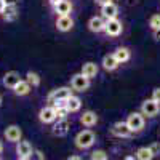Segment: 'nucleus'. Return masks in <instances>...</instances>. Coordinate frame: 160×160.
I'll use <instances>...</instances> for the list:
<instances>
[{
    "label": "nucleus",
    "instance_id": "obj_1",
    "mask_svg": "<svg viewBox=\"0 0 160 160\" xmlns=\"http://www.w3.org/2000/svg\"><path fill=\"white\" fill-rule=\"evenodd\" d=\"M96 142V133L91 128H85L82 131H78L75 138H74V144L78 151H88L90 148H93Z\"/></svg>",
    "mask_w": 160,
    "mask_h": 160
},
{
    "label": "nucleus",
    "instance_id": "obj_2",
    "mask_svg": "<svg viewBox=\"0 0 160 160\" xmlns=\"http://www.w3.org/2000/svg\"><path fill=\"white\" fill-rule=\"evenodd\" d=\"M72 88L71 87H59L56 90L50 91V95L47 96V102H50L53 108H58V106H66L68 98L72 95Z\"/></svg>",
    "mask_w": 160,
    "mask_h": 160
},
{
    "label": "nucleus",
    "instance_id": "obj_3",
    "mask_svg": "<svg viewBox=\"0 0 160 160\" xmlns=\"http://www.w3.org/2000/svg\"><path fill=\"white\" fill-rule=\"evenodd\" d=\"M125 122H127L128 128H130L133 133H139V131H142L144 127H146V117H144L141 112H130Z\"/></svg>",
    "mask_w": 160,
    "mask_h": 160
},
{
    "label": "nucleus",
    "instance_id": "obj_4",
    "mask_svg": "<svg viewBox=\"0 0 160 160\" xmlns=\"http://www.w3.org/2000/svg\"><path fill=\"white\" fill-rule=\"evenodd\" d=\"M91 87V78L85 77L82 72L78 74H74L71 77V88L77 93H83V91H88V88Z\"/></svg>",
    "mask_w": 160,
    "mask_h": 160
},
{
    "label": "nucleus",
    "instance_id": "obj_5",
    "mask_svg": "<svg viewBox=\"0 0 160 160\" xmlns=\"http://www.w3.org/2000/svg\"><path fill=\"white\" fill-rule=\"evenodd\" d=\"M139 112L146 117V118H154L160 114V104L155 102L152 98L149 99H144L141 102V108H139Z\"/></svg>",
    "mask_w": 160,
    "mask_h": 160
},
{
    "label": "nucleus",
    "instance_id": "obj_6",
    "mask_svg": "<svg viewBox=\"0 0 160 160\" xmlns=\"http://www.w3.org/2000/svg\"><path fill=\"white\" fill-rule=\"evenodd\" d=\"M15 152H16V158L18 160H29L34 157V148L29 141H18L16 142V148H15Z\"/></svg>",
    "mask_w": 160,
    "mask_h": 160
},
{
    "label": "nucleus",
    "instance_id": "obj_7",
    "mask_svg": "<svg viewBox=\"0 0 160 160\" xmlns=\"http://www.w3.org/2000/svg\"><path fill=\"white\" fill-rule=\"evenodd\" d=\"M69 130H71V123L68 118H56V122H53L51 135L56 138H64V136H68Z\"/></svg>",
    "mask_w": 160,
    "mask_h": 160
},
{
    "label": "nucleus",
    "instance_id": "obj_8",
    "mask_svg": "<svg viewBox=\"0 0 160 160\" xmlns=\"http://www.w3.org/2000/svg\"><path fill=\"white\" fill-rule=\"evenodd\" d=\"M3 138L10 144H16L18 141L22 139V130H21V127L19 125H15V123L8 125L5 128V131H3Z\"/></svg>",
    "mask_w": 160,
    "mask_h": 160
},
{
    "label": "nucleus",
    "instance_id": "obj_9",
    "mask_svg": "<svg viewBox=\"0 0 160 160\" xmlns=\"http://www.w3.org/2000/svg\"><path fill=\"white\" fill-rule=\"evenodd\" d=\"M123 32V24L118 18H114V19H106V29H104V34L108 37H118L120 34Z\"/></svg>",
    "mask_w": 160,
    "mask_h": 160
},
{
    "label": "nucleus",
    "instance_id": "obj_10",
    "mask_svg": "<svg viewBox=\"0 0 160 160\" xmlns=\"http://www.w3.org/2000/svg\"><path fill=\"white\" fill-rule=\"evenodd\" d=\"M111 135L115 136V138H130L133 135V131L128 128L127 122L125 120H118V122H115L112 127H111Z\"/></svg>",
    "mask_w": 160,
    "mask_h": 160
},
{
    "label": "nucleus",
    "instance_id": "obj_11",
    "mask_svg": "<svg viewBox=\"0 0 160 160\" xmlns=\"http://www.w3.org/2000/svg\"><path fill=\"white\" fill-rule=\"evenodd\" d=\"M56 109L53 108V106H45V108H42L38 111V120H40V123H43V125H50L53 122H56Z\"/></svg>",
    "mask_w": 160,
    "mask_h": 160
},
{
    "label": "nucleus",
    "instance_id": "obj_12",
    "mask_svg": "<svg viewBox=\"0 0 160 160\" xmlns=\"http://www.w3.org/2000/svg\"><path fill=\"white\" fill-rule=\"evenodd\" d=\"M98 114L95 111H83L82 114H80L78 117V122L80 125H83L85 128H93V127H96L98 123Z\"/></svg>",
    "mask_w": 160,
    "mask_h": 160
},
{
    "label": "nucleus",
    "instance_id": "obj_13",
    "mask_svg": "<svg viewBox=\"0 0 160 160\" xmlns=\"http://www.w3.org/2000/svg\"><path fill=\"white\" fill-rule=\"evenodd\" d=\"M55 26H56V29H58L59 32L66 34V32L72 31V28H74V19H72V16H71V15L58 16V18H56V22H55Z\"/></svg>",
    "mask_w": 160,
    "mask_h": 160
},
{
    "label": "nucleus",
    "instance_id": "obj_14",
    "mask_svg": "<svg viewBox=\"0 0 160 160\" xmlns=\"http://www.w3.org/2000/svg\"><path fill=\"white\" fill-rule=\"evenodd\" d=\"M88 31L93 34H101L106 29V19L102 16H93L88 19Z\"/></svg>",
    "mask_w": 160,
    "mask_h": 160
},
{
    "label": "nucleus",
    "instance_id": "obj_15",
    "mask_svg": "<svg viewBox=\"0 0 160 160\" xmlns=\"http://www.w3.org/2000/svg\"><path fill=\"white\" fill-rule=\"evenodd\" d=\"M21 78H22V77H21V74H19L18 71H8V72H5V75H3V78H2V83H3L8 90H13Z\"/></svg>",
    "mask_w": 160,
    "mask_h": 160
},
{
    "label": "nucleus",
    "instance_id": "obj_16",
    "mask_svg": "<svg viewBox=\"0 0 160 160\" xmlns=\"http://www.w3.org/2000/svg\"><path fill=\"white\" fill-rule=\"evenodd\" d=\"M19 16V10H18V5L16 3H7V8L5 11L2 13V18L3 21L7 22H13V21H16Z\"/></svg>",
    "mask_w": 160,
    "mask_h": 160
},
{
    "label": "nucleus",
    "instance_id": "obj_17",
    "mask_svg": "<svg viewBox=\"0 0 160 160\" xmlns=\"http://www.w3.org/2000/svg\"><path fill=\"white\" fill-rule=\"evenodd\" d=\"M101 66H102V69H104V71L114 72V71H117V68L120 66V62L115 59L114 53H111V55H104V56H102V59H101Z\"/></svg>",
    "mask_w": 160,
    "mask_h": 160
},
{
    "label": "nucleus",
    "instance_id": "obj_18",
    "mask_svg": "<svg viewBox=\"0 0 160 160\" xmlns=\"http://www.w3.org/2000/svg\"><path fill=\"white\" fill-rule=\"evenodd\" d=\"M80 72H82L85 77H88V78L93 80V78L98 75V72H99V66H98L96 62H93V61H88V62H85V64L82 66Z\"/></svg>",
    "mask_w": 160,
    "mask_h": 160
},
{
    "label": "nucleus",
    "instance_id": "obj_19",
    "mask_svg": "<svg viewBox=\"0 0 160 160\" xmlns=\"http://www.w3.org/2000/svg\"><path fill=\"white\" fill-rule=\"evenodd\" d=\"M101 16L104 19H114V18H117L118 16V7L114 2L101 7Z\"/></svg>",
    "mask_w": 160,
    "mask_h": 160
},
{
    "label": "nucleus",
    "instance_id": "obj_20",
    "mask_svg": "<svg viewBox=\"0 0 160 160\" xmlns=\"http://www.w3.org/2000/svg\"><path fill=\"white\" fill-rule=\"evenodd\" d=\"M31 90H32L31 83L26 78H21L19 82L16 83V87L13 88V93H15L16 96H28L29 93H31Z\"/></svg>",
    "mask_w": 160,
    "mask_h": 160
},
{
    "label": "nucleus",
    "instance_id": "obj_21",
    "mask_svg": "<svg viewBox=\"0 0 160 160\" xmlns=\"http://www.w3.org/2000/svg\"><path fill=\"white\" fill-rule=\"evenodd\" d=\"M114 56H115V59L120 64H125V62H128L131 59V51L127 47H117L114 50Z\"/></svg>",
    "mask_w": 160,
    "mask_h": 160
},
{
    "label": "nucleus",
    "instance_id": "obj_22",
    "mask_svg": "<svg viewBox=\"0 0 160 160\" xmlns=\"http://www.w3.org/2000/svg\"><path fill=\"white\" fill-rule=\"evenodd\" d=\"M53 10H55V13L58 16H64V15H71L74 10V5L69 0H61L56 7H53Z\"/></svg>",
    "mask_w": 160,
    "mask_h": 160
},
{
    "label": "nucleus",
    "instance_id": "obj_23",
    "mask_svg": "<svg viewBox=\"0 0 160 160\" xmlns=\"http://www.w3.org/2000/svg\"><path fill=\"white\" fill-rule=\"evenodd\" d=\"M66 108H68V111L71 114H75V112H78L80 109H82V99H80L78 96H75V95H71L68 98V101H66Z\"/></svg>",
    "mask_w": 160,
    "mask_h": 160
},
{
    "label": "nucleus",
    "instance_id": "obj_24",
    "mask_svg": "<svg viewBox=\"0 0 160 160\" xmlns=\"http://www.w3.org/2000/svg\"><path fill=\"white\" fill-rule=\"evenodd\" d=\"M135 157H136L138 160H152V158H154V154H152L151 148H146V146H142V148H138V149H136Z\"/></svg>",
    "mask_w": 160,
    "mask_h": 160
},
{
    "label": "nucleus",
    "instance_id": "obj_25",
    "mask_svg": "<svg viewBox=\"0 0 160 160\" xmlns=\"http://www.w3.org/2000/svg\"><path fill=\"white\" fill-rule=\"evenodd\" d=\"M26 80L31 83L32 88H38L40 83H42V77H40L37 72H34V71H28V74H26Z\"/></svg>",
    "mask_w": 160,
    "mask_h": 160
},
{
    "label": "nucleus",
    "instance_id": "obj_26",
    "mask_svg": "<svg viewBox=\"0 0 160 160\" xmlns=\"http://www.w3.org/2000/svg\"><path fill=\"white\" fill-rule=\"evenodd\" d=\"M90 158L91 160H108L109 155H108V152L102 151V149H96V151H93L90 154Z\"/></svg>",
    "mask_w": 160,
    "mask_h": 160
},
{
    "label": "nucleus",
    "instance_id": "obj_27",
    "mask_svg": "<svg viewBox=\"0 0 160 160\" xmlns=\"http://www.w3.org/2000/svg\"><path fill=\"white\" fill-rule=\"evenodd\" d=\"M149 28H151V31L160 29V15H152L149 18Z\"/></svg>",
    "mask_w": 160,
    "mask_h": 160
},
{
    "label": "nucleus",
    "instance_id": "obj_28",
    "mask_svg": "<svg viewBox=\"0 0 160 160\" xmlns=\"http://www.w3.org/2000/svg\"><path fill=\"white\" fill-rule=\"evenodd\" d=\"M55 109H56V117L58 118H68L69 114H71L66 106H58V108H55Z\"/></svg>",
    "mask_w": 160,
    "mask_h": 160
},
{
    "label": "nucleus",
    "instance_id": "obj_29",
    "mask_svg": "<svg viewBox=\"0 0 160 160\" xmlns=\"http://www.w3.org/2000/svg\"><path fill=\"white\" fill-rule=\"evenodd\" d=\"M151 151H152V154H154V157H158L160 155V142H152L151 146Z\"/></svg>",
    "mask_w": 160,
    "mask_h": 160
},
{
    "label": "nucleus",
    "instance_id": "obj_30",
    "mask_svg": "<svg viewBox=\"0 0 160 160\" xmlns=\"http://www.w3.org/2000/svg\"><path fill=\"white\" fill-rule=\"evenodd\" d=\"M155 102H158L160 104V87H157V88H154L152 90V96H151Z\"/></svg>",
    "mask_w": 160,
    "mask_h": 160
},
{
    "label": "nucleus",
    "instance_id": "obj_31",
    "mask_svg": "<svg viewBox=\"0 0 160 160\" xmlns=\"http://www.w3.org/2000/svg\"><path fill=\"white\" fill-rule=\"evenodd\" d=\"M34 155H37L40 160H43V158H45V154L40 151V149H34Z\"/></svg>",
    "mask_w": 160,
    "mask_h": 160
},
{
    "label": "nucleus",
    "instance_id": "obj_32",
    "mask_svg": "<svg viewBox=\"0 0 160 160\" xmlns=\"http://www.w3.org/2000/svg\"><path fill=\"white\" fill-rule=\"evenodd\" d=\"M112 0H95V3L96 5H99V7H104V5H108V3H111Z\"/></svg>",
    "mask_w": 160,
    "mask_h": 160
},
{
    "label": "nucleus",
    "instance_id": "obj_33",
    "mask_svg": "<svg viewBox=\"0 0 160 160\" xmlns=\"http://www.w3.org/2000/svg\"><path fill=\"white\" fill-rule=\"evenodd\" d=\"M5 8H7V0H0V16L5 11Z\"/></svg>",
    "mask_w": 160,
    "mask_h": 160
},
{
    "label": "nucleus",
    "instance_id": "obj_34",
    "mask_svg": "<svg viewBox=\"0 0 160 160\" xmlns=\"http://www.w3.org/2000/svg\"><path fill=\"white\" fill-rule=\"evenodd\" d=\"M152 37H154V40L160 42V29H157V31H152Z\"/></svg>",
    "mask_w": 160,
    "mask_h": 160
},
{
    "label": "nucleus",
    "instance_id": "obj_35",
    "mask_svg": "<svg viewBox=\"0 0 160 160\" xmlns=\"http://www.w3.org/2000/svg\"><path fill=\"white\" fill-rule=\"evenodd\" d=\"M59 2H61V0H48V3L51 5V8H53V7H56Z\"/></svg>",
    "mask_w": 160,
    "mask_h": 160
},
{
    "label": "nucleus",
    "instance_id": "obj_36",
    "mask_svg": "<svg viewBox=\"0 0 160 160\" xmlns=\"http://www.w3.org/2000/svg\"><path fill=\"white\" fill-rule=\"evenodd\" d=\"M3 149H5V146H3V141H2V139H0V154H2V152H3Z\"/></svg>",
    "mask_w": 160,
    "mask_h": 160
},
{
    "label": "nucleus",
    "instance_id": "obj_37",
    "mask_svg": "<svg viewBox=\"0 0 160 160\" xmlns=\"http://www.w3.org/2000/svg\"><path fill=\"white\" fill-rule=\"evenodd\" d=\"M78 158H82V157H80V155H71L69 157V160H78Z\"/></svg>",
    "mask_w": 160,
    "mask_h": 160
},
{
    "label": "nucleus",
    "instance_id": "obj_38",
    "mask_svg": "<svg viewBox=\"0 0 160 160\" xmlns=\"http://www.w3.org/2000/svg\"><path fill=\"white\" fill-rule=\"evenodd\" d=\"M125 158H127V160H133V158H136V157H135V155H127Z\"/></svg>",
    "mask_w": 160,
    "mask_h": 160
},
{
    "label": "nucleus",
    "instance_id": "obj_39",
    "mask_svg": "<svg viewBox=\"0 0 160 160\" xmlns=\"http://www.w3.org/2000/svg\"><path fill=\"white\" fill-rule=\"evenodd\" d=\"M7 3H16V0H7Z\"/></svg>",
    "mask_w": 160,
    "mask_h": 160
},
{
    "label": "nucleus",
    "instance_id": "obj_40",
    "mask_svg": "<svg viewBox=\"0 0 160 160\" xmlns=\"http://www.w3.org/2000/svg\"><path fill=\"white\" fill-rule=\"evenodd\" d=\"M2 102H3V98H2V95H0V106H2Z\"/></svg>",
    "mask_w": 160,
    "mask_h": 160
},
{
    "label": "nucleus",
    "instance_id": "obj_41",
    "mask_svg": "<svg viewBox=\"0 0 160 160\" xmlns=\"http://www.w3.org/2000/svg\"><path fill=\"white\" fill-rule=\"evenodd\" d=\"M158 136H160V131H158Z\"/></svg>",
    "mask_w": 160,
    "mask_h": 160
}]
</instances>
